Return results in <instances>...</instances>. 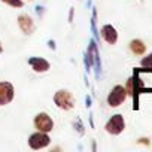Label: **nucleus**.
Returning a JSON list of instances; mask_svg holds the SVG:
<instances>
[{
  "label": "nucleus",
  "instance_id": "6e6552de",
  "mask_svg": "<svg viewBox=\"0 0 152 152\" xmlns=\"http://www.w3.org/2000/svg\"><path fill=\"white\" fill-rule=\"evenodd\" d=\"M100 33H102L103 40H106L107 43H110V45L116 43V40H118V31H116V30H115V27H112L110 24L103 26Z\"/></svg>",
  "mask_w": 152,
  "mask_h": 152
},
{
  "label": "nucleus",
  "instance_id": "9b49d317",
  "mask_svg": "<svg viewBox=\"0 0 152 152\" xmlns=\"http://www.w3.org/2000/svg\"><path fill=\"white\" fill-rule=\"evenodd\" d=\"M130 49H131V52L136 54V55H143L145 51H146V45H145L142 40L134 39V40L130 42Z\"/></svg>",
  "mask_w": 152,
  "mask_h": 152
},
{
  "label": "nucleus",
  "instance_id": "1a4fd4ad",
  "mask_svg": "<svg viewBox=\"0 0 152 152\" xmlns=\"http://www.w3.org/2000/svg\"><path fill=\"white\" fill-rule=\"evenodd\" d=\"M18 26H20V28L26 33V34H31L33 31H34V21L28 17V15H20L18 17Z\"/></svg>",
  "mask_w": 152,
  "mask_h": 152
},
{
  "label": "nucleus",
  "instance_id": "9d476101",
  "mask_svg": "<svg viewBox=\"0 0 152 152\" xmlns=\"http://www.w3.org/2000/svg\"><path fill=\"white\" fill-rule=\"evenodd\" d=\"M28 64L31 66V69H33L34 72H39V73L49 70V63H48L45 58H40V57H33V58H30V60H28Z\"/></svg>",
  "mask_w": 152,
  "mask_h": 152
},
{
  "label": "nucleus",
  "instance_id": "4468645a",
  "mask_svg": "<svg viewBox=\"0 0 152 152\" xmlns=\"http://www.w3.org/2000/svg\"><path fill=\"white\" fill-rule=\"evenodd\" d=\"M142 66L143 67H152V54H149V55L142 58Z\"/></svg>",
  "mask_w": 152,
  "mask_h": 152
},
{
  "label": "nucleus",
  "instance_id": "dca6fc26",
  "mask_svg": "<svg viewBox=\"0 0 152 152\" xmlns=\"http://www.w3.org/2000/svg\"><path fill=\"white\" fill-rule=\"evenodd\" d=\"M0 52H2V46H0Z\"/></svg>",
  "mask_w": 152,
  "mask_h": 152
},
{
  "label": "nucleus",
  "instance_id": "ddd939ff",
  "mask_svg": "<svg viewBox=\"0 0 152 152\" xmlns=\"http://www.w3.org/2000/svg\"><path fill=\"white\" fill-rule=\"evenodd\" d=\"M125 91H127V94L134 96V84H133V78H130V79L127 81V88H125Z\"/></svg>",
  "mask_w": 152,
  "mask_h": 152
},
{
  "label": "nucleus",
  "instance_id": "0eeeda50",
  "mask_svg": "<svg viewBox=\"0 0 152 152\" xmlns=\"http://www.w3.org/2000/svg\"><path fill=\"white\" fill-rule=\"evenodd\" d=\"M34 125L39 131H43V133H49L54 127V122L51 119V116L48 113H39L36 118H34Z\"/></svg>",
  "mask_w": 152,
  "mask_h": 152
},
{
  "label": "nucleus",
  "instance_id": "7ed1b4c3",
  "mask_svg": "<svg viewBox=\"0 0 152 152\" xmlns=\"http://www.w3.org/2000/svg\"><path fill=\"white\" fill-rule=\"evenodd\" d=\"M125 97H127L125 88L121 87V85H116V87H113V90L110 91V94L107 97V104L110 107H118V106H121L124 103Z\"/></svg>",
  "mask_w": 152,
  "mask_h": 152
},
{
  "label": "nucleus",
  "instance_id": "39448f33",
  "mask_svg": "<svg viewBox=\"0 0 152 152\" xmlns=\"http://www.w3.org/2000/svg\"><path fill=\"white\" fill-rule=\"evenodd\" d=\"M104 128H106V131H107L109 134H113V136L121 134V133L124 131V128H125V122H124L122 115H113V116L107 121V124H106Z\"/></svg>",
  "mask_w": 152,
  "mask_h": 152
},
{
  "label": "nucleus",
  "instance_id": "f8f14e48",
  "mask_svg": "<svg viewBox=\"0 0 152 152\" xmlns=\"http://www.w3.org/2000/svg\"><path fill=\"white\" fill-rule=\"evenodd\" d=\"M6 5L12 6V8H21L23 6V0H2Z\"/></svg>",
  "mask_w": 152,
  "mask_h": 152
},
{
  "label": "nucleus",
  "instance_id": "f257e3e1",
  "mask_svg": "<svg viewBox=\"0 0 152 152\" xmlns=\"http://www.w3.org/2000/svg\"><path fill=\"white\" fill-rule=\"evenodd\" d=\"M134 109H137V96L142 93H152V67L134 69Z\"/></svg>",
  "mask_w": 152,
  "mask_h": 152
},
{
  "label": "nucleus",
  "instance_id": "423d86ee",
  "mask_svg": "<svg viewBox=\"0 0 152 152\" xmlns=\"http://www.w3.org/2000/svg\"><path fill=\"white\" fill-rule=\"evenodd\" d=\"M14 100V85L11 82H0V106Z\"/></svg>",
  "mask_w": 152,
  "mask_h": 152
},
{
  "label": "nucleus",
  "instance_id": "20e7f679",
  "mask_svg": "<svg viewBox=\"0 0 152 152\" xmlns=\"http://www.w3.org/2000/svg\"><path fill=\"white\" fill-rule=\"evenodd\" d=\"M51 143V139L48 136V133H43V131H39V133H34L28 137V146L34 151L37 149H42V148H46L48 145Z\"/></svg>",
  "mask_w": 152,
  "mask_h": 152
},
{
  "label": "nucleus",
  "instance_id": "2eb2a0df",
  "mask_svg": "<svg viewBox=\"0 0 152 152\" xmlns=\"http://www.w3.org/2000/svg\"><path fill=\"white\" fill-rule=\"evenodd\" d=\"M139 142L140 143H145V145H149V139H140Z\"/></svg>",
  "mask_w": 152,
  "mask_h": 152
},
{
  "label": "nucleus",
  "instance_id": "f03ea898",
  "mask_svg": "<svg viewBox=\"0 0 152 152\" xmlns=\"http://www.w3.org/2000/svg\"><path fill=\"white\" fill-rule=\"evenodd\" d=\"M54 103L63 110H70L75 107V97L72 93L61 90V91H57L54 94Z\"/></svg>",
  "mask_w": 152,
  "mask_h": 152
}]
</instances>
